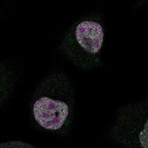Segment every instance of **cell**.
Masks as SVG:
<instances>
[{"label":"cell","mask_w":148,"mask_h":148,"mask_svg":"<svg viewBox=\"0 0 148 148\" xmlns=\"http://www.w3.org/2000/svg\"><path fill=\"white\" fill-rule=\"evenodd\" d=\"M33 110L36 121L42 127L53 130L62 127L69 114L67 103L47 96L37 99Z\"/></svg>","instance_id":"cell-1"},{"label":"cell","mask_w":148,"mask_h":148,"mask_svg":"<svg viewBox=\"0 0 148 148\" xmlns=\"http://www.w3.org/2000/svg\"><path fill=\"white\" fill-rule=\"evenodd\" d=\"M75 37L80 48L90 55L99 52L104 39L101 25L93 21H83L75 30Z\"/></svg>","instance_id":"cell-2"}]
</instances>
